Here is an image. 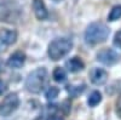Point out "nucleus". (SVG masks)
<instances>
[{"label":"nucleus","mask_w":121,"mask_h":120,"mask_svg":"<svg viewBox=\"0 0 121 120\" xmlns=\"http://www.w3.org/2000/svg\"><path fill=\"white\" fill-rule=\"evenodd\" d=\"M110 34V29L102 22L91 23L85 32V41L88 45H97L104 43Z\"/></svg>","instance_id":"obj_1"},{"label":"nucleus","mask_w":121,"mask_h":120,"mask_svg":"<svg viewBox=\"0 0 121 120\" xmlns=\"http://www.w3.org/2000/svg\"><path fill=\"white\" fill-rule=\"evenodd\" d=\"M47 71L44 67L34 69L26 79V89L32 93H40L47 83Z\"/></svg>","instance_id":"obj_2"},{"label":"nucleus","mask_w":121,"mask_h":120,"mask_svg":"<svg viewBox=\"0 0 121 120\" xmlns=\"http://www.w3.org/2000/svg\"><path fill=\"white\" fill-rule=\"evenodd\" d=\"M22 10L17 0H0V21L15 23L21 17Z\"/></svg>","instance_id":"obj_3"},{"label":"nucleus","mask_w":121,"mask_h":120,"mask_svg":"<svg viewBox=\"0 0 121 120\" xmlns=\"http://www.w3.org/2000/svg\"><path fill=\"white\" fill-rule=\"evenodd\" d=\"M73 49V41L67 38H58L55 39L51 44L48 45L47 55L52 61H58L67 56Z\"/></svg>","instance_id":"obj_4"},{"label":"nucleus","mask_w":121,"mask_h":120,"mask_svg":"<svg viewBox=\"0 0 121 120\" xmlns=\"http://www.w3.org/2000/svg\"><path fill=\"white\" fill-rule=\"evenodd\" d=\"M18 107H19L18 95L15 93V92L9 93L3 99L1 104H0V115H1V116H9V115H11L15 111H17Z\"/></svg>","instance_id":"obj_5"},{"label":"nucleus","mask_w":121,"mask_h":120,"mask_svg":"<svg viewBox=\"0 0 121 120\" xmlns=\"http://www.w3.org/2000/svg\"><path fill=\"white\" fill-rule=\"evenodd\" d=\"M97 61L105 66H114L120 61V55L113 49H102L97 53Z\"/></svg>","instance_id":"obj_6"},{"label":"nucleus","mask_w":121,"mask_h":120,"mask_svg":"<svg viewBox=\"0 0 121 120\" xmlns=\"http://www.w3.org/2000/svg\"><path fill=\"white\" fill-rule=\"evenodd\" d=\"M17 38L18 34L15 29H7V28L0 29V51L13 45L17 41Z\"/></svg>","instance_id":"obj_7"},{"label":"nucleus","mask_w":121,"mask_h":120,"mask_svg":"<svg viewBox=\"0 0 121 120\" xmlns=\"http://www.w3.org/2000/svg\"><path fill=\"white\" fill-rule=\"evenodd\" d=\"M90 80L93 85L100 86V85H104L108 80V72L103 68H92L90 71Z\"/></svg>","instance_id":"obj_8"},{"label":"nucleus","mask_w":121,"mask_h":120,"mask_svg":"<svg viewBox=\"0 0 121 120\" xmlns=\"http://www.w3.org/2000/svg\"><path fill=\"white\" fill-rule=\"evenodd\" d=\"M26 62V55L22 51H16L7 58L6 66L11 69H19Z\"/></svg>","instance_id":"obj_9"},{"label":"nucleus","mask_w":121,"mask_h":120,"mask_svg":"<svg viewBox=\"0 0 121 120\" xmlns=\"http://www.w3.org/2000/svg\"><path fill=\"white\" fill-rule=\"evenodd\" d=\"M33 10L35 17L40 21H44V19H47L48 17V11L47 7L44 3V0H33Z\"/></svg>","instance_id":"obj_10"},{"label":"nucleus","mask_w":121,"mask_h":120,"mask_svg":"<svg viewBox=\"0 0 121 120\" xmlns=\"http://www.w3.org/2000/svg\"><path fill=\"white\" fill-rule=\"evenodd\" d=\"M65 68L70 73H79V72H81L82 69L85 68V63L82 62L81 58H79V57L75 56V57L69 58L68 61L65 62Z\"/></svg>","instance_id":"obj_11"},{"label":"nucleus","mask_w":121,"mask_h":120,"mask_svg":"<svg viewBox=\"0 0 121 120\" xmlns=\"http://www.w3.org/2000/svg\"><path fill=\"white\" fill-rule=\"evenodd\" d=\"M67 91L70 97L76 98L85 91V84H78V85H68Z\"/></svg>","instance_id":"obj_12"},{"label":"nucleus","mask_w":121,"mask_h":120,"mask_svg":"<svg viewBox=\"0 0 121 120\" xmlns=\"http://www.w3.org/2000/svg\"><path fill=\"white\" fill-rule=\"evenodd\" d=\"M53 80L57 83H64L67 80V72L64 71V68L62 67H56L53 69V73H52Z\"/></svg>","instance_id":"obj_13"},{"label":"nucleus","mask_w":121,"mask_h":120,"mask_svg":"<svg viewBox=\"0 0 121 120\" xmlns=\"http://www.w3.org/2000/svg\"><path fill=\"white\" fill-rule=\"evenodd\" d=\"M100 102H102V93L99 91H93V92L90 93V96L87 98V104L90 107H96Z\"/></svg>","instance_id":"obj_14"},{"label":"nucleus","mask_w":121,"mask_h":120,"mask_svg":"<svg viewBox=\"0 0 121 120\" xmlns=\"http://www.w3.org/2000/svg\"><path fill=\"white\" fill-rule=\"evenodd\" d=\"M119 18H121V5L114 6L112 10H110V12L108 15V21L109 22H114Z\"/></svg>","instance_id":"obj_15"},{"label":"nucleus","mask_w":121,"mask_h":120,"mask_svg":"<svg viewBox=\"0 0 121 120\" xmlns=\"http://www.w3.org/2000/svg\"><path fill=\"white\" fill-rule=\"evenodd\" d=\"M59 95V89L56 87V86H51V87H48L46 90V92H45V97L47 101H55V99L58 97Z\"/></svg>","instance_id":"obj_16"},{"label":"nucleus","mask_w":121,"mask_h":120,"mask_svg":"<svg viewBox=\"0 0 121 120\" xmlns=\"http://www.w3.org/2000/svg\"><path fill=\"white\" fill-rule=\"evenodd\" d=\"M114 45L117 49H121V31L116 32V34L114 36Z\"/></svg>","instance_id":"obj_17"},{"label":"nucleus","mask_w":121,"mask_h":120,"mask_svg":"<svg viewBox=\"0 0 121 120\" xmlns=\"http://www.w3.org/2000/svg\"><path fill=\"white\" fill-rule=\"evenodd\" d=\"M6 91H7V84L4 81V80L0 79V96L4 95Z\"/></svg>","instance_id":"obj_18"},{"label":"nucleus","mask_w":121,"mask_h":120,"mask_svg":"<svg viewBox=\"0 0 121 120\" xmlns=\"http://www.w3.org/2000/svg\"><path fill=\"white\" fill-rule=\"evenodd\" d=\"M46 120H64L62 116H59V115H50Z\"/></svg>","instance_id":"obj_19"},{"label":"nucleus","mask_w":121,"mask_h":120,"mask_svg":"<svg viewBox=\"0 0 121 120\" xmlns=\"http://www.w3.org/2000/svg\"><path fill=\"white\" fill-rule=\"evenodd\" d=\"M1 71H3V62L0 61V72H1Z\"/></svg>","instance_id":"obj_20"},{"label":"nucleus","mask_w":121,"mask_h":120,"mask_svg":"<svg viewBox=\"0 0 121 120\" xmlns=\"http://www.w3.org/2000/svg\"><path fill=\"white\" fill-rule=\"evenodd\" d=\"M55 1H60V0H55Z\"/></svg>","instance_id":"obj_21"}]
</instances>
